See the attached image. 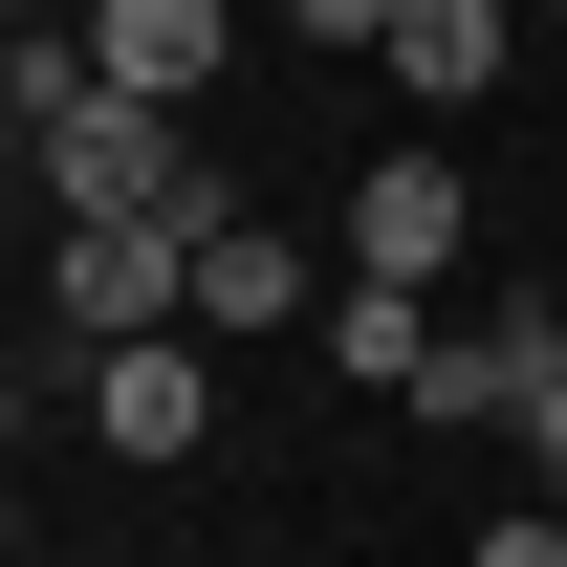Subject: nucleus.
I'll return each mask as SVG.
<instances>
[{
  "mask_svg": "<svg viewBox=\"0 0 567 567\" xmlns=\"http://www.w3.org/2000/svg\"><path fill=\"white\" fill-rule=\"evenodd\" d=\"M22 175H44V218H175V240H218V175H197V132L175 110H132V87H87L66 132H22Z\"/></svg>",
  "mask_w": 567,
  "mask_h": 567,
  "instance_id": "1",
  "label": "nucleus"
},
{
  "mask_svg": "<svg viewBox=\"0 0 567 567\" xmlns=\"http://www.w3.org/2000/svg\"><path fill=\"white\" fill-rule=\"evenodd\" d=\"M153 328H197V240L175 218H44V350H153Z\"/></svg>",
  "mask_w": 567,
  "mask_h": 567,
  "instance_id": "2",
  "label": "nucleus"
},
{
  "mask_svg": "<svg viewBox=\"0 0 567 567\" xmlns=\"http://www.w3.org/2000/svg\"><path fill=\"white\" fill-rule=\"evenodd\" d=\"M481 197H458V153H371L350 175V284H458Z\"/></svg>",
  "mask_w": 567,
  "mask_h": 567,
  "instance_id": "3",
  "label": "nucleus"
},
{
  "mask_svg": "<svg viewBox=\"0 0 567 567\" xmlns=\"http://www.w3.org/2000/svg\"><path fill=\"white\" fill-rule=\"evenodd\" d=\"M87 436H110V458H197V436H218L197 328H153V350H87Z\"/></svg>",
  "mask_w": 567,
  "mask_h": 567,
  "instance_id": "4",
  "label": "nucleus"
},
{
  "mask_svg": "<svg viewBox=\"0 0 567 567\" xmlns=\"http://www.w3.org/2000/svg\"><path fill=\"white\" fill-rule=\"evenodd\" d=\"M218 44H240V0H87V66L132 87V110H197Z\"/></svg>",
  "mask_w": 567,
  "mask_h": 567,
  "instance_id": "5",
  "label": "nucleus"
},
{
  "mask_svg": "<svg viewBox=\"0 0 567 567\" xmlns=\"http://www.w3.org/2000/svg\"><path fill=\"white\" fill-rule=\"evenodd\" d=\"M197 328H218V350H262V328H328V262H306L284 218H218V240H197Z\"/></svg>",
  "mask_w": 567,
  "mask_h": 567,
  "instance_id": "6",
  "label": "nucleus"
},
{
  "mask_svg": "<svg viewBox=\"0 0 567 567\" xmlns=\"http://www.w3.org/2000/svg\"><path fill=\"white\" fill-rule=\"evenodd\" d=\"M546 328H567V306H436L415 415H436V436H502V415H524V350H546Z\"/></svg>",
  "mask_w": 567,
  "mask_h": 567,
  "instance_id": "7",
  "label": "nucleus"
},
{
  "mask_svg": "<svg viewBox=\"0 0 567 567\" xmlns=\"http://www.w3.org/2000/svg\"><path fill=\"white\" fill-rule=\"evenodd\" d=\"M502 44H524V0H393V44H371V66L415 87V110H481Z\"/></svg>",
  "mask_w": 567,
  "mask_h": 567,
  "instance_id": "8",
  "label": "nucleus"
},
{
  "mask_svg": "<svg viewBox=\"0 0 567 567\" xmlns=\"http://www.w3.org/2000/svg\"><path fill=\"white\" fill-rule=\"evenodd\" d=\"M328 371L415 415V371H436V284H328Z\"/></svg>",
  "mask_w": 567,
  "mask_h": 567,
  "instance_id": "9",
  "label": "nucleus"
},
{
  "mask_svg": "<svg viewBox=\"0 0 567 567\" xmlns=\"http://www.w3.org/2000/svg\"><path fill=\"white\" fill-rule=\"evenodd\" d=\"M502 436H524V458H546V502H567V328L524 350V415H502Z\"/></svg>",
  "mask_w": 567,
  "mask_h": 567,
  "instance_id": "10",
  "label": "nucleus"
},
{
  "mask_svg": "<svg viewBox=\"0 0 567 567\" xmlns=\"http://www.w3.org/2000/svg\"><path fill=\"white\" fill-rule=\"evenodd\" d=\"M284 44H393V0H262Z\"/></svg>",
  "mask_w": 567,
  "mask_h": 567,
  "instance_id": "11",
  "label": "nucleus"
},
{
  "mask_svg": "<svg viewBox=\"0 0 567 567\" xmlns=\"http://www.w3.org/2000/svg\"><path fill=\"white\" fill-rule=\"evenodd\" d=\"M481 567H567V502H524V524H481Z\"/></svg>",
  "mask_w": 567,
  "mask_h": 567,
  "instance_id": "12",
  "label": "nucleus"
},
{
  "mask_svg": "<svg viewBox=\"0 0 567 567\" xmlns=\"http://www.w3.org/2000/svg\"><path fill=\"white\" fill-rule=\"evenodd\" d=\"M524 22H546V44H567V0H524Z\"/></svg>",
  "mask_w": 567,
  "mask_h": 567,
  "instance_id": "13",
  "label": "nucleus"
}]
</instances>
